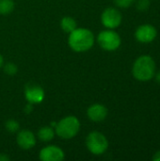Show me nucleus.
I'll return each instance as SVG.
<instances>
[{"instance_id": "20", "label": "nucleus", "mask_w": 160, "mask_h": 161, "mask_svg": "<svg viewBox=\"0 0 160 161\" xmlns=\"http://www.w3.org/2000/svg\"><path fill=\"white\" fill-rule=\"evenodd\" d=\"M9 159V157L6 154H0V161H8Z\"/></svg>"}, {"instance_id": "11", "label": "nucleus", "mask_w": 160, "mask_h": 161, "mask_svg": "<svg viewBox=\"0 0 160 161\" xmlns=\"http://www.w3.org/2000/svg\"><path fill=\"white\" fill-rule=\"evenodd\" d=\"M87 115L92 122H102L108 116V108L102 104H93L89 107Z\"/></svg>"}, {"instance_id": "13", "label": "nucleus", "mask_w": 160, "mask_h": 161, "mask_svg": "<svg viewBox=\"0 0 160 161\" xmlns=\"http://www.w3.org/2000/svg\"><path fill=\"white\" fill-rule=\"evenodd\" d=\"M55 137V130L52 126H43L38 131V138L40 141L43 142H50Z\"/></svg>"}, {"instance_id": "18", "label": "nucleus", "mask_w": 160, "mask_h": 161, "mask_svg": "<svg viewBox=\"0 0 160 161\" xmlns=\"http://www.w3.org/2000/svg\"><path fill=\"white\" fill-rule=\"evenodd\" d=\"M115 5L119 8H128L130 7L135 0H113Z\"/></svg>"}, {"instance_id": "2", "label": "nucleus", "mask_w": 160, "mask_h": 161, "mask_svg": "<svg viewBox=\"0 0 160 161\" xmlns=\"http://www.w3.org/2000/svg\"><path fill=\"white\" fill-rule=\"evenodd\" d=\"M133 76L139 81H149L156 74V62L150 56L143 55L136 59L132 67Z\"/></svg>"}, {"instance_id": "10", "label": "nucleus", "mask_w": 160, "mask_h": 161, "mask_svg": "<svg viewBox=\"0 0 160 161\" xmlns=\"http://www.w3.org/2000/svg\"><path fill=\"white\" fill-rule=\"evenodd\" d=\"M16 142L18 146L23 150H29L36 145V137L28 129L18 131Z\"/></svg>"}, {"instance_id": "7", "label": "nucleus", "mask_w": 160, "mask_h": 161, "mask_svg": "<svg viewBox=\"0 0 160 161\" xmlns=\"http://www.w3.org/2000/svg\"><path fill=\"white\" fill-rule=\"evenodd\" d=\"M44 95L43 89L38 84L30 83L25 88V97L26 101L32 105L41 104L44 99Z\"/></svg>"}, {"instance_id": "1", "label": "nucleus", "mask_w": 160, "mask_h": 161, "mask_svg": "<svg viewBox=\"0 0 160 161\" xmlns=\"http://www.w3.org/2000/svg\"><path fill=\"white\" fill-rule=\"evenodd\" d=\"M94 35L88 28H75L69 33L68 44L70 48L77 53L89 51L94 44Z\"/></svg>"}, {"instance_id": "4", "label": "nucleus", "mask_w": 160, "mask_h": 161, "mask_svg": "<svg viewBox=\"0 0 160 161\" xmlns=\"http://www.w3.org/2000/svg\"><path fill=\"white\" fill-rule=\"evenodd\" d=\"M86 146L91 154L101 156L108 150V141L104 134L98 131H92L86 138Z\"/></svg>"}, {"instance_id": "12", "label": "nucleus", "mask_w": 160, "mask_h": 161, "mask_svg": "<svg viewBox=\"0 0 160 161\" xmlns=\"http://www.w3.org/2000/svg\"><path fill=\"white\" fill-rule=\"evenodd\" d=\"M60 27L66 33H71L77 27L76 21L71 16H65L60 21Z\"/></svg>"}, {"instance_id": "23", "label": "nucleus", "mask_w": 160, "mask_h": 161, "mask_svg": "<svg viewBox=\"0 0 160 161\" xmlns=\"http://www.w3.org/2000/svg\"><path fill=\"white\" fill-rule=\"evenodd\" d=\"M3 64H4V58H3L2 55L0 54V69H1V67L3 66Z\"/></svg>"}, {"instance_id": "16", "label": "nucleus", "mask_w": 160, "mask_h": 161, "mask_svg": "<svg viewBox=\"0 0 160 161\" xmlns=\"http://www.w3.org/2000/svg\"><path fill=\"white\" fill-rule=\"evenodd\" d=\"M18 72L17 66L13 62H8L4 65V73L8 75H14Z\"/></svg>"}, {"instance_id": "17", "label": "nucleus", "mask_w": 160, "mask_h": 161, "mask_svg": "<svg viewBox=\"0 0 160 161\" xmlns=\"http://www.w3.org/2000/svg\"><path fill=\"white\" fill-rule=\"evenodd\" d=\"M137 9L140 11H146L150 7V1L149 0H139L137 2Z\"/></svg>"}, {"instance_id": "21", "label": "nucleus", "mask_w": 160, "mask_h": 161, "mask_svg": "<svg viewBox=\"0 0 160 161\" xmlns=\"http://www.w3.org/2000/svg\"><path fill=\"white\" fill-rule=\"evenodd\" d=\"M153 160H155V161H159L160 160V151L157 152V153L154 155V157H153Z\"/></svg>"}, {"instance_id": "5", "label": "nucleus", "mask_w": 160, "mask_h": 161, "mask_svg": "<svg viewBox=\"0 0 160 161\" xmlns=\"http://www.w3.org/2000/svg\"><path fill=\"white\" fill-rule=\"evenodd\" d=\"M97 42L102 49L111 52L120 47L122 40L116 31L113 29H107L99 33L97 36Z\"/></svg>"}, {"instance_id": "22", "label": "nucleus", "mask_w": 160, "mask_h": 161, "mask_svg": "<svg viewBox=\"0 0 160 161\" xmlns=\"http://www.w3.org/2000/svg\"><path fill=\"white\" fill-rule=\"evenodd\" d=\"M155 75H156V80H157L158 83H160V71L159 72H157V74H155Z\"/></svg>"}, {"instance_id": "8", "label": "nucleus", "mask_w": 160, "mask_h": 161, "mask_svg": "<svg viewBox=\"0 0 160 161\" xmlns=\"http://www.w3.org/2000/svg\"><path fill=\"white\" fill-rule=\"evenodd\" d=\"M157 35V31L156 27L150 24L140 25L135 32V37L137 41L142 43L152 42L156 39Z\"/></svg>"}, {"instance_id": "6", "label": "nucleus", "mask_w": 160, "mask_h": 161, "mask_svg": "<svg viewBox=\"0 0 160 161\" xmlns=\"http://www.w3.org/2000/svg\"><path fill=\"white\" fill-rule=\"evenodd\" d=\"M122 13L117 8L112 7L107 8L101 15V22L108 29L117 28L122 24Z\"/></svg>"}, {"instance_id": "9", "label": "nucleus", "mask_w": 160, "mask_h": 161, "mask_svg": "<svg viewBox=\"0 0 160 161\" xmlns=\"http://www.w3.org/2000/svg\"><path fill=\"white\" fill-rule=\"evenodd\" d=\"M39 158L42 161H62L65 158V154L58 146L49 145L41 150Z\"/></svg>"}, {"instance_id": "14", "label": "nucleus", "mask_w": 160, "mask_h": 161, "mask_svg": "<svg viewBox=\"0 0 160 161\" xmlns=\"http://www.w3.org/2000/svg\"><path fill=\"white\" fill-rule=\"evenodd\" d=\"M13 0H0V15H8L14 9Z\"/></svg>"}, {"instance_id": "19", "label": "nucleus", "mask_w": 160, "mask_h": 161, "mask_svg": "<svg viewBox=\"0 0 160 161\" xmlns=\"http://www.w3.org/2000/svg\"><path fill=\"white\" fill-rule=\"evenodd\" d=\"M32 104H30V103H28L26 106H25V108L24 109V111L25 112V113H27V114H29L31 111H32Z\"/></svg>"}, {"instance_id": "15", "label": "nucleus", "mask_w": 160, "mask_h": 161, "mask_svg": "<svg viewBox=\"0 0 160 161\" xmlns=\"http://www.w3.org/2000/svg\"><path fill=\"white\" fill-rule=\"evenodd\" d=\"M5 127H6L7 131H8L9 133H16L20 129V125L15 120H8L6 122Z\"/></svg>"}, {"instance_id": "3", "label": "nucleus", "mask_w": 160, "mask_h": 161, "mask_svg": "<svg viewBox=\"0 0 160 161\" xmlns=\"http://www.w3.org/2000/svg\"><path fill=\"white\" fill-rule=\"evenodd\" d=\"M80 130V122L74 116H66L56 123L55 133L62 140L74 138Z\"/></svg>"}]
</instances>
